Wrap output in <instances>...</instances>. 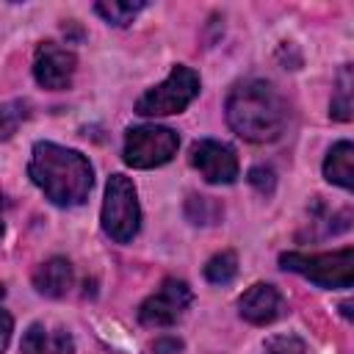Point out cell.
<instances>
[{"mask_svg":"<svg viewBox=\"0 0 354 354\" xmlns=\"http://www.w3.org/2000/svg\"><path fill=\"white\" fill-rule=\"evenodd\" d=\"M28 174L44 191V196L61 207L86 202V196L94 185L91 163L77 149H66L53 141L33 144Z\"/></svg>","mask_w":354,"mask_h":354,"instance_id":"obj_1","label":"cell"},{"mask_svg":"<svg viewBox=\"0 0 354 354\" xmlns=\"http://www.w3.org/2000/svg\"><path fill=\"white\" fill-rule=\"evenodd\" d=\"M227 122L230 127L254 144H266L282 136L288 124V105L282 94L266 80L238 83L227 97Z\"/></svg>","mask_w":354,"mask_h":354,"instance_id":"obj_2","label":"cell"},{"mask_svg":"<svg viewBox=\"0 0 354 354\" xmlns=\"http://www.w3.org/2000/svg\"><path fill=\"white\" fill-rule=\"evenodd\" d=\"M279 266L285 271L301 274L318 288H351L354 282V249L351 246H343L337 252H324V254L285 252L279 254Z\"/></svg>","mask_w":354,"mask_h":354,"instance_id":"obj_3","label":"cell"},{"mask_svg":"<svg viewBox=\"0 0 354 354\" xmlns=\"http://www.w3.org/2000/svg\"><path fill=\"white\" fill-rule=\"evenodd\" d=\"M138 224H141V210L133 180L124 174H111L102 202V230L116 243H127L136 238Z\"/></svg>","mask_w":354,"mask_h":354,"instance_id":"obj_4","label":"cell"},{"mask_svg":"<svg viewBox=\"0 0 354 354\" xmlns=\"http://www.w3.org/2000/svg\"><path fill=\"white\" fill-rule=\"evenodd\" d=\"M199 94V75L191 66L177 64L169 77L163 83H158L155 88H149L147 94L138 97L136 111L141 116H169V113H180L185 111L194 97Z\"/></svg>","mask_w":354,"mask_h":354,"instance_id":"obj_5","label":"cell"},{"mask_svg":"<svg viewBox=\"0 0 354 354\" xmlns=\"http://www.w3.org/2000/svg\"><path fill=\"white\" fill-rule=\"evenodd\" d=\"M180 138L174 130L160 124H138L124 136V163L133 169H155L177 155Z\"/></svg>","mask_w":354,"mask_h":354,"instance_id":"obj_6","label":"cell"},{"mask_svg":"<svg viewBox=\"0 0 354 354\" xmlns=\"http://www.w3.org/2000/svg\"><path fill=\"white\" fill-rule=\"evenodd\" d=\"M191 288L183 279H163V285L147 296L138 307V321L144 326H171L183 318V313L191 307Z\"/></svg>","mask_w":354,"mask_h":354,"instance_id":"obj_7","label":"cell"},{"mask_svg":"<svg viewBox=\"0 0 354 354\" xmlns=\"http://www.w3.org/2000/svg\"><path fill=\"white\" fill-rule=\"evenodd\" d=\"M77 69V58L72 50L55 44V41H41L33 58V77L39 86L50 88V91H61L69 88L72 77Z\"/></svg>","mask_w":354,"mask_h":354,"instance_id":"obj_8","label":"cell"},{"mask_svg":"<svg viewBox=\"0 0 354 354\" xmlns=\"http://www.w3.org/2000/svg\"><path fill=\"white\" fill-rule=\"evenodd\" d=\"M191 163L199 169V174L207 183H216V185H230L238 177L235 149L224 141H216V138L196 141L191 149Z\"/></svg>","mask_w":354,"mask_h":354,"instance_id":"obj_9","label":"cell"},{"mask_svg":"<svg viewBox=\"0 0 354 354\" xmlns=\"http://www.w3.org/2000/svg\"><path fill=\"white\" fill-rule=\"evenodd\" d=\"M238 313L243 321L254 324V326H266L271 321H277L282 313H285V301H282V293L268 285V282H257L252 285L241 301H238Z\"/></svg>","mask_w":354,"mask_h":354,"instance_id":"obj_10","label":"cell"},{"mask_svg":"<svg viewBox=\"0 0 354 354\" xmlns=\"http://www.w3.org/2000/svg\"><path fill=\"white\" fill-rule=\"evenodd\" d=\"M33 288L47 299H61L72 288V266L66 257H50L33 271Z\"/></svg>","mask_w":354,"mask_h":354,"instance_id":"obj_11","label":"cell"},{"mask_svg":"<svg viewBox=\"0 0 354 354\" xmlns=\"http://www.w3.org/2000/svg\"><path fill=\"white\" fill-rule=\"evenodd\" d=\"M324 177L346 191L354 188V147H351V141H337L329 149V155L324 160Z\"/></svg>","mask_w":354,"mask_h":354,"instance_id":"obj_12","label":"cell"},{"mask_svg":"<svg viewBox=\"0 0 354 354\" xmlns=\"http://www.w3.org/2000/svg\"><path fill=\"white\" fill-rule=\"evenodd\" d=\"M144 8H147L144 0H105V3H97V6H94V11H97L108 25H116V28L130 25Z\"/></svg>","mask_w":354,"mask_h":354,"instance_id":"obj_13","label":"cell"},{"mask_svg":"<svg viewBox=\"0 0 354 354\" xmlns=\"http://www.w3.org/2000/svg\"><path fill=\"white\" fill-rule=\"evenodd\" d=\"M329 113L337 119V122H348L351 119V66L346 64L337 75V88L332 94V105H329Z\"/></svg>","mask_w":354,"mask_h":354,"instance_id":"obj_14","label":"cell"},{"mask_svg":"<svg viewBox=\"0 0 354 354\" xmlns=\"http://www.w3.org/2000/svg\"><path fill=\"white\" fill-rule=\"evenodd\" d=\"M235 274H238V257H235V252H218L205 266V277L213 285H227V282L235 279Z\"/></svg>","mask_w":354,"mask_h":354,"instance_id":"obj_15","label":"cell"},{"mask_svg":"<svg viewBox=\"0 0 354 354\" xmlns=\"http://www.w3.org/2000/svg\"><path fill=\"white\" fill-rule=\"evenodd\" d=\"M185 216L194 224H216L221 218V205L216 199H210V196H188Z\"/></svg>","mask_w":354,"mask_h":354,"instance_id":"obj_16","label":"cell"},{"mask_svg":"<svg viewBox=\"0 0 354 354\" xmlns=\"http://www.w3.org/2000/svg\"><path fill=\"white\" fill-rule=\"evenodd\" d=\"M22 354H50L53 351V332H47L44 324H30L22 335Z\"/></svg>","mask_w":354,"mask_h":354,"instance_id":"obj_17","label":"cell"},{"mask_svg":"<svg viewBox=\"0 0 354 354\" xmlns=\"http://www.w3.org/2000/svg\"><path fill=\"white\" fill-rule=\"evenodd\" d=\"M25 116H28V105L25 102H19V100L3 102L0 105V141H8L17 133V127H19V122Z\"/></svg>","mask_w":354,"mask_h":354,"instance_id":"obj_18","label":"cell"},{"mask_svg":"<svg viewBox=\"0 0 354 354\" xmlns=\"http://www.w3.org/2000/svg\"><path fill=\"white\" fill-rule=\"evenodd\" d=\"M263 354H304V343L296 335H277L263 346Z\"/></svg>","mask_w":354,"mask_h":354,"instance_id":"obj_19","label":"cell"},{"mask_svg":"<svg viewBox=\"0 0 354 354\" xmlns=\"http://www.w3.org/2000/svg\"><path fill=\"white\" fill-rule=\"evenodd\" d=\"M249 183H252V188H257L260 194H274V185H277L274 169H271V166H252V169H249Z\"/></svg>","mask_w":354,"mask_h":354,"instance_id":"obj_20","label":"cell"},{"mask_svg":"<svg viewBox=\"0 0 354 354\" xmlns=\"http://www.w3.org/2000/svg\"><path fill=\"white\" fill-rule=\"evenodd\" d=\"M75 343H72V335L66 329H55L53 332V354H72Z\"/></svg>","mask_w":354,"mask_h":354,"instance_id":"obj_21","label":"cell"},{"mask_svg":"<svg viewBox=\"0 0 354 354\" xmlns=\"http://www.w3.org/2000/svg\"><path fill=\"white\" fill-rule=\"evenodd\" d=\"M11 329H14V321H11V315L0 307V354L8 348V340H11Z\"/></svg>","mask_w":354,"mask_h":354,"instance_id":"obj_22","label":"cell"},{"mask_svg":"<svg viewBox=\"0 0 354 354\" xmlns=\"http://www.w3.org/2000/svg\"><path fill=\"white\" fill-rule=\"evenodd\" d=\"M180 348H183V343L177 337H160V340L152 343V351L155 354H177Z\"/></svg>","mask_w":354,"mask_h":354,"instance_id":"obj_23","label":"cell"},{"mask_svg":"<svg viewBox=\"0 0 354 354\" xmlns=\"http://www.w3.org/2000/svg\"><path fill=\"white\" fill-rule=\"evenodd\" d=\"M0 235H3V196H0Z\"/></svg>","mask_w":354,"mask_h":354,"instance_id":"obj_24","label":"cell"}]
</instances>
